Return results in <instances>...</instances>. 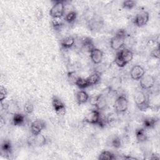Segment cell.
<instances>
[{"instance_id": "14", "label": "cell", "mask_w": 160, "mask_h": 160, "mask_svg": "<svg viewBox=\"0 0 160 160\" xmlns=\"http://www.w3.org/2000/svg\"><path fill=\"white\" fill-rule=\"evenodd\" d=\"M89 98V94L83 90H80L77 92L76 94V102L79 105H81L86 103Z\"/></svg>"}, {"instance_id": "6", "label": "cell", "mask_w": 160, "mask_h": 160, "mask_svg": "<svg viewBox=\"0 0 160 160\" xmlns=\"http://www.w3.org/2000/svg\"><path fill=\"white\" fill-rule=\"evenodd\" d=\"M139 81L140 87L142 89L149 90L154 86L156 79L152 75L144 74Z\"/></svg>"}, {"instance_id": "2", "label": "cell", "mask_w": 160, "mask_h": 160, "mask_svg": "<svg viewBox=\"0 0 160 160\" xmlns=\"http://www.w3.org/2000/svg\"><path fill=\"white\" fill-rule=\"evenodd\" d=\"M136 107L141 111H145L150 108V99L149 95L142 91H137L134 96Z\"/></svg>"}, {"instance_id": "28", "label": "cell", "mask_w": 160, "mask_h": 160, "mask_svg": "<svg viewBox=\"0 0 160 160\" xmlns=\"http://www.w3.org/2000/svg\"><path fill=\"white\" fill-rule=\"evenodd\" d=\"M51 25L54 29L60 28L64 24V20L62 18H53L51 21Z\"/></svg>"}, {"instance_id": "11", "label": "cell", "mask_w": 160, "mask_h": 160, "mask_svg": "<svg viewBox=\"0 0 160 160\" xmlns=\"http://www.w3.org/2000/svg\"><path fill=\"white\" fill-rule=\"evenodd\" d=\"M144 74L145 70L140 65H134L131 69L130 76L133 80L139 81Z\"/></svg>"}, {"instance_id": "19", "label": "cell", "mask_w": 160, "mask_h": 160, "mask_svg": "<svg viewBox=\"0 0 160 160\" xmlns=\"http://www.w3.org/2000/svg\"><path fill=\"white\" fill-rule=\"evenodd\" d=\"M89 86L98 84L101 80V76L99 72H94L86 78Z\"/></svg>"}, {"instance_id": "15", "label": "cell", "mask_w": 160, "mask_h": 160, "mask_svg": "<svg viewBox=\"0 0 160 160\" xmlns=\"http://www.w3.org/2000/svg\"><path fill=\"white\" fill-rule=\"evenodd\" d=\"M118 53L122 58V59L126 62V64H128L129 62H131L133 58V52L132 51H131L129 49H122L118 51Z\"/></svg>"}, {"instance_id": "25", "label": "cell", "mask_w": 160, "mask_h": 160, "mask_svg": "<svg viewBox=\"0 0 160 160\" xmlns=\"http://www.w3.org/2000/svg\"><path fill=\"white\" fill-rule=\"evenodd\" d=\"M1 150L6 154H11L12 150V147L11 142L8 140H4L1 144Z\"/></svg>"}, {"instance_id": "24", "label": "cell", "mask_w": 160, "mask_h": 160, "mask_svg": "<svg viewBox=\"0 0 160 160\" xmlns=\"http://www.w3.org/2000/svg\"><path fill=\"white\" fill-rule=\"evenodd\" d=\"M107 124L109 126H114L118 122V118L116 113H109L106 116Z\"/></svg>"}, {"instance_id": "8", "label": "cell", "mask_w": 160, "mask_h": 160, "mask_svg": "<svg viewBox=\"0 0 160 160\" xmlns=\"http://www.w3.org/2000/svg\"><path fill=\"white\" fill-rule=\"evenodd\" d=\"M104 26L103 19L99 16H94L91 18L88 23L89 29L92 32L99 31Z\"/></svg>"}, {"instance_id": "5", "label": "cell", "mask_w": 160, "mask_h": 160, "mask_svg": "<svg viewBox=\"0 0 160 160\" xmlns=\"http://www.w3.org/2000/svg\"><path fill=\"white\" fill-rule=\"evenodd\" d=\"M149 19V14L146 11L139 12L132 20L133 23L138 27H143L147 24Z\"/></svg>"}, {"instance_id": "10", "label": "cell", "mask_w": 160, "mask_h": 160, "mask_svg": "<svg viewBox=\"0 0 160 160\" xmlns=\"http://www.w3.org/2000/svg\"><path fill=\"white\" fill-rule=\"evenodd\" d=\"M46 126V122L42 119H36L31 124V132L33 136H36L41 133L42 131Z\"/></svg>"}, {"instance_id": "32", "label": "cell", "mask_w": 160, "mask_h": 160, "mask_svg": "<svg viewBox=\"0 0 160 160\" xmlns=\"http://www.w3.org/2000/svg\"><path fill=\"white\" fill-rule=\"evenodd\" d=\"M114 62L116 63V64L119 67V68H124L127 64L126 63V62L122 59V58L121 57V56L119 55V54L118 53V52L116 53V55L115 56L114 58Z\"/></svg>"}, {"instance_id": "37", "label": "cell", "mask_w": 160, "mask_h": 160, "mask_svg": "<svg viewBox=\"0 0 160 160\" xmlns=\"http://www.w3.org/2000/svg\"><path fill=\"white\" fill-rule=\"evenodd\" d=\"M159 46H158L156 48H154L150 52V56L152 58L159 59Z\"/></svg>"}, {"instance_id": "4", "label": "cell", "mask_w": 160, "mask_h": 160, "mask_svg": "<svg viewBox=\"0 0 160 160\" xmlns=\"http://www.w3.org/2000/svg\"><path fill=\"white\" fill-rule=\"evenodd\" d=\"M52 8L49 10V16L53 18H62L65 12L64 1H54Z\"/></svg>"}, {"instance_id": "35", "label": "cell", "mask_w": 160, "mask_h": 160, "mask_svg": "<svg viewBox=\"0 0 160 160\" xmlns=\"http://www.w3.org/2000/svg\"><path fill=\"white\" fill-rule=\"evenodd\" d=\"M102 94H98L96 96H93L91 97H89L88 101L89 102L90 104L93 106H96L97 103L98 102L99 99L101 98Z\"/></svg>"}, {"instance_id": "31", "label": "cell", "mask_w": 160, "mask_h": 160, "mask_svg": "<svg viewBox=\"0 0 160 160\" xmlns=\"http://www.w3.org/2000/svg\"><path fill=\"white\" fill-rule=\"evenodd\" d=\"M136 1L133 0H127L124 1L122 3V7L126 9H132L136 6Z\"/></svg>"}, {"instance_id": "39", "label": "cell", "mask_w": 160, "mask_h": 160, "mask_svg": "<svg viewBox=\"0 0 160 160\" xmlns=\"http://www.w3.org/2000/svg\"><path fill=\"white\" fill-rule=\"evenodd\" d=\"M35 16L38 21H40L43 18V11L41 8H38L35 11Z\"/></svg>"}, {"instance_id": "9", "label": "cell", "mask_w": 160, "mask_h": 160, "mask_svg": "<svg viewBox=\"0 0 160 160\" xmlns=\"http://www.w3.org/2000/svg\"><path fill=\"white\" fill-rule=\"evenodd\" d=\"M101 116V112L98 109H92L90 111H89L84 118V122L93 124V125H97L98 123V121L99 120Z\"/></svg>"}, {"instance_id": "33", "label": "cell", "mask_w": 160, "mask_h": 160, "mask_svg": "<svg viewBox=\"0 0 160 160\" xmlns=\"http://www.w3.org/2000/svg\"><path fill=\"white\" fill-rule=\"evenodd\" d=\"M78 78H79V76H78V74H76V72L75 71H70L68 73V79L69 82L71 84L74 85L75 82Z\"/></svg>"}, {"instance_id": "13", "label": "cell", "mask_w": 160, "mask_h": 160, "mask_svg": "<svg viewBox=\"0 0 160 160\" xmlns=\"http://www.w3.org/2000/svg\"><path fill=\"white\" fill-rule=\"evenodd\" d=\"M5 106L3 104H1L2 108L4 109L7 112H8L10 114L14 115L16 113L19 112V107L17 104V103L13 101H9L8 102L4 103Z\"/></svg>"}, {"instance_id": "23", "label": "cell", "mask_w": 160, "mask_h": 160, "mask_svg": "<svg viewBox=\"0 0 160 160\" xmlns=\"http://www.w3.org/2000/svg\"><path fill=\"white\" fill-rule=\"evenodd\" d=\"M25 121V117L21 113H16L13 115L12 122L14 126H22Z\"/></svg>"}, {"instance_id": "21", "label": "cell", "mask_w": 160, "mask_h": 160, "mask_svg": "<svg viewBox=\"0 0 160 160\" xmlns=\"http://www.w3.org/2000/svg\"><path fill=\"white\" fill-rule=\"evenodd\" d=\"M33 136V135H32ZM34 138L32 139V142L38 146H43L47 143V139L46 138L41 134L36 135V136H33Z\"/></svg>"}, {"instance_id": "36", "label": "cell", "mask_w": 160, "mask_h": 160, "mask_svg": "<svg viewBox=\"0 0 160 160\" xmlns=\"http://www.w3.org/2000/svg\"><path fill=\"white\" fill-rule=\"evenodd\" d=\"M7 96H8L7 89L5 87H4L3 86H1V88H0V101H1V102H3V101L4 99H6Z\"/></svg>"}, {"instance_id": "34", "label": "cell", "mask_w": 160, "mask_h": 160, "mask_svg": "<svg viewBox=\"0 0 160 160\" xmlns=\"http://www.w3.org/2000/svg\"><path fill=\"white\" fill-rule=\"evenodd\" d=\"M106 106V100H105V99L103 98V96H102V95L101 98L99 99L98 102L97 103V104H96V106L95 107H96V109L100 111V110L104 109L105 108Z\"/></svg>"}, {"instance_id": "30", "label": "cell", "mask_w": 160, "mask_h": 160, "mask_svg": "<svg viewBox=\"0 0 160 160\" xmlns=\"http://www.w3.org/2000/svg\"><path fill=\"white\" fill-rule=\"evenodd\" d=\"M34 104L32 102L28 101L25 102V104L24 105V111L26 114H32L34 111Z\"/></svg>"}, {"instance_id": "16", "label": "cell", "mask_w": 160, "mask_h": 160, "mask_svg": "<svg viewBox=\"0 0 160 160\" xmlns=\"http://www.w3.org/2000/svg\"><path fill=\"white\" fill-rule=\"evenodd\" d=\"M135 136L137 141L139 142H146L148 139V136L144 128H138L135 131Z\"/></svg>"}, {"instance_id": "40", "label": "cell", "mask_w": 160, "mask_h": 160, "mask_svg": "<svg viewBox=\"0 0 160 160\" xmlns=\"http://www.w3.org/2000/svg\"><path fill=\"white\" fill-rule=\"evenodd\" d=\"M5 124V121H4V119L3 118V117L1 116V118H0V124H1V128H2Z\"/></svg>"}, {"instance_id": "29", "label": "cell", "mask_w": 160, "mask_h": 160, "mask_svg": "<svg viewBox=\"0 0 160 160\" xmlns=\"http://www.w3.org/2000/svg\"><path fill=\"white\" fill-rule=\"evenodd\" d=\"M110 144L111 146L116 149L120 148L122 146V142L120 138L116 135L114 136L110 141Z\"/></svg>"}, {"instance_id": "20", "label": "cell", "mask_w": 160, "mask_h": 160, "mask_svg": "<svg viewBox=\"0 0 160 160\" xmlns=\"http://www.w3.org/2000/svg\"><path fill=\"white\" fill-rule=\"evenodd\" d=\"M158 121V118L156 117H148L143 120V125L144 128L151 129L155 126Z\"/></svg>"}, {"instance_id": "7", "label": "cell", "mask_w": 160, "mask_h": 160, "mask_svg": "<svg viewBox=\"0 0 160 160\" xmlns=\"http://www.w3.org/2000/svg\"><path fill=\"white\" fill-rule=\"evenodd\" d=\"M52 106L54 108V110L58 115L61 116H63L64 115H65L66 112V106L64 102L59 98L55 96L52 97Z\"/></svg>"}, {"instance_id": "17", "label": "cell", "mask_w": 160, "mask_h": 160, "mask_svg": "<svg viewBox=\"0 0 160 160\" xmlns=\"http://www.w3.org/2000/svg\"><path fill=\"white\" fill-rule=\"evenodd\" d=\"M75 44V38L72 36H66L61 40V46L64 49L71 48Z\"/></svg>"}, {"instance_id": "27", "label": "cell", "mask_w": 160, "mask_h": 160, "mask_svg": "<svg viewBox=\"0 0 160 160\" xmlns=\"http://www.w3.org/2000/svg\"><path fill=\"white\" fill-rule=\"evenodd\" d=\"M78 16V14L75 11H69L64 17V20L68 23H72L75 21Z\"/></svg>"}, {"instance_id": "26", "label": "cell", "mask_w": 160, "mask_h": 160, "mask_svg": "<svg viewBox=\"0 0 160 160\" xmlns=\"http://www.w3.org/2000/svg\"><path fill=\"white\" fill-rule=\"evenodd\" d=\"M76 86H77L80 89H86L88 87H89V85L88 84V82L86 79V78H83L81 77H79L78 78V79L76 80L75 84Z\"/></svg>"}, {"instance_id": "38", "label": "cell", "mask_w": 160, "mask_h": 160, "mask_svg": "<svg viewBox=\"0 0 160 160\" xmlns=\"http://www.w3.org/2000/svg\"><path fill=\"white\" fill-rule=\"evenodd\" d=\"M107 125V120H106V116H102L101 114L99 120L98 121V123L97 126H98L101 128H104Z\"/></svg>"}, {"instance_id": "22", "label": "cell", "mask_w": 160, "mask_h": 160, "mask_svg": "<svg viewBox=\"0 0 160 160\" xmlns=\"http://www.w3.org/2000/svg\"><path fill=\"white\" fill-rule=\"evenodd\" d=\"M116 159L117 158L114 153L106 150L101 151L98 156V159L99 160H114Z\"/></svg>"}, {"instance_id": "18", "label": "cell", "mask_w": 160, "mask_h": 160, "mask_svg": "<svg viewBox=\"0 0 160 160\" xmlns=\"http://www.w3.org/2000/svg\"><path fill=\"white\" fill-rule=\"evenodd\" d=\"M82 47L88 52H90L95 48L94 42L92 38L89 37H84L81 40Z\"/></svg>"}, {"instance_id": "12", "label": "cell", "mask_w": 160, "mask_h": 160, "mask_svg": "<svg viewBox=\"0 0 160 160\" xmlns=\"http://www.w3.org/2000/svg\"><path fill=\"white\" fill-rule=\"evenodd\" d=\"M89 53L90 58L94 64H98L101 62L103 58V52L101 50L94 48L89 52Z\"/></svg>"}, {"instance_id": "3", "label": "cell", "mask_w": 160, "mask_h": 160, "mask_svg": "<svg viewBox=\"0 0 160 160\" xmlns=\"http://www.w3.org/2000/svg\"><path fill=\"white\" fill-rule=\"evenodd\" d=\"M129 101L126 94H121L117 97L114 101V108L116 113L121 114L125 112L128 109Z\"/></svg>"}, {"instance_id": "1", "label": "cell", "mask_w": 160, "mask_h": 160, "mask_svg": "<svg viewBox=\"0 0 160 160\" xmlns=\"http://www.w3.org/2000/svg\"><path fill=\"white\" fill-rule=\"evenodd\" d=\"M126 37L127 32L124 29L118 30L115 35L110 40V46L111 49L115 51L121 49L125 44Z\"/></svg>"}]
</instances>
